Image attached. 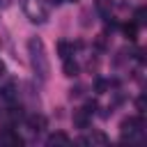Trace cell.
Wrapping results in <instances>:
<instances>
[{"label":"cell","mask_w":147,"mask_h":147,"mask_svg":"<svg viewBox=\"0 0 147 147\" xmlns=\"http://www.w3.org/2000/svg\"><path fill=\"white\" fill-rule=\"evenodd\" d=\"M28 51H30V55H32V67H34V71H37L41 78H46V76H48V60H46L41 39L32 37V39L28 41Z\"/></svg>","instance_id":"cell-1"},{"label":"cell","mask_w":147,"mask_h":147,"mask_svg":"<svg viewBox=\"0 0 147 147\" xmlns=\"http://www.w3.org/2000/svg\"><path fill=\"white\" fill-rule=\"evenodd\" d=\"M25 124H28L30 131L39 133V131L46 129V117H44V115H30V117H25Z\"/></svg>","instance_id":"cell-2"},{"label":"cell","mask_w":147,"mask_h":147,"mask_svg":"<svg viewBox=\"0 0 147 147\" xmlns=\"http://www.w3.org/2000/svg\"><path fill=\"white\" fill-rule=\"evenodd\" d=\"M62 71H64V76H69V78H76L78 71H80V67H78V62H74L71 57H67L64 64H62Z\"/></svg>","instance_id":"cell-3"},{"label":"cell","mask_w":147,"mask_h":147,"mask_svg":"<svg viewBox=\"0 0 147 147\" xmlns=\"http://www.w3.org/2000/svg\"><path fill=\"white\" fill-rule=\"evenodd\" d=\"M74 124H76L78 129H87V126H90V115H87L83 108L76 110V113H74Z\"/></svg>","instance_id":"cell-4"},{"label":"cell","mask_w":147,"mask_h":147,"mask_svg":"<svg viewBox=\"0 0 147 147\" xmlns=\"http://www.w3.org/2000/svg\"><path fill=\"white\" fill-rule=\"evenodd\" d=\"M48 145H69V136L57 131V133H51L48 136Z\"/></svg>","instance_id":"cell-5"},{"label":"cell","mask_w":147,"mask_h":147,"mask_svg":"<svg viewBox=\"0 0 147 147\" xmlns=\"http://www.w3.org/2000/svg\"><path fill=\"white\" fill-rule=\"evenodd\" d=\"M57 53L62 55V60H67V57H71V55H74V44H67V41H60V44H57Z\"/></svg>","instance_id":"cell-6"},{"label":"cell","mask_w":147,"mask_h":147,"mask_svg":"<svg viewBox=\"0 0 147 147\" xmlns=\"http://www.w3.org/2000/svg\"><path fill=\"white\" fill-rule=\"evenodd\" d=\"M94 7L106 16V14L110 11V7H113V0H94Z\"/></svg>","instance_id":"cell-7"},{"label":"cell","mask_w":147,"mask_h":147,"mask_svg":"<svg viewBox=\"0 0 147 147\" xmlns=\"http://www.w3.org/2000/svg\"><path fill=\"white\" fill-rule=\"evenodd\" d=\"M122 30H124V34H126L129 39H136V34H138V25H136V23H124Z\"/></svg>","instance_id":"cell-8"},{"label":"cell","mask_w":147,"mask_h":147,"mask_svg":"<svg viewBox=\"0 0 147 147\" xmlns=\"http://www.w3.org/2000/svg\"><path fill=\"white\" fill-rule=\"evenodd\" d=\"M96 108H99V103H96L94 99H90V101H85V108H83V110H85L87 115H94V113H96Z\"/></svg>","instance_id":"cell-9"},{"label":"cell","mask_w":147,"mask_h":147,"mask_svg":"<svg viewBox=\"0 0 147 147\" xmlns=\"http://www.w3.org/2000/svg\"><path fill=\"white\" fill-rule=\"evenodd\" d=\"M145 16H147V11H145V7H138V11H136V25H142V23L147 21Z\"/></svg>","instance_id":"cell-10"},{"label":"cell","mask_w":147,"mask_h":147,"mask_svg":"<svg viewBox=\"0 0 147 147\" xmlns=\"http://www.w3.org/2000/svg\"><path fill=\"white\" fill-rule=\"evenodd\" d=\"M108 87H110V83H108V80H103V78H99V80L94 83V90H96V92H101V94H103Z\"/></svg>","instance_id":"cell-11"},{"label":"cell","mask_w":147,"mask_h":147,"mask_svg":"<svg viewBox=\"0 0 147 147\" xmlns=\"http://www.w3.org/2000/svg\"><path fill=\"white\" fill-rule=\"evenodd\" d=\"M9 115H11V119H23V117H25V115H23V108H21V106H14Z\"/></svg>","instance_id":"cell-12"},{"label":"cell","mask_w":147,"mask_h":147,"mask_svg":"<svg viewBox=\"0 0 147 147\" xmlns=\"http://www.w3.org/2000/svg\"><path fill=\"white\" fill-rule=\"evenodd\" d=\"M92 140H94V142H99V145H106V142H108V136H106V133H101V131H96V133L92 136Z\"/></svg>","instance_id":"cell-13"},{"label":"cell","mask_w":147,"mask_h":147,"mask_svg":"<svg viewBox=\"0 0 147 147\" xmlns=\"http://www.w3.org/2000/svg\"><path fill=\"white\" fill-rule=\"evenodd\" d=\"M136 106H138V110L142 113V110H145V96H138V101H136Z\"/></svg>","instance_id":"cell-14"},{"label":"cell","mask_w":147,"mask_h":147,"mask_svg":"<svg viewBox=\"0 0 147 147\" xmlns=\"http://www.w3.org/2000/svg\"><path fill=\"white\" fill-rule=\"evenodd\" d=\"M80 94H83V87H80V85H78L76 90H71V96H80Z\"/></svg>","instance_id":"cell-15"},{"label":"cell","mask_w":147,"mask_h":147,"mask_svg":"<svg viewBox=\"0 0 147 147\" xmlns=\"http://www.w3.org/2000/svg\"><path fill=\"white\" fill-rule=\"evenodd\" d=\"M53 2H55V5H60V2H64V0H53Z\"/></svg>","instance_id":"cell-16"},{"label":"cell","mask_w":147,"mask_h":147,"mask_svg":"<svg viewBox=\"0 0 147 147\" xmlns=\"http://www.w3.org/2000/svg\"><path fill=\"white\" fill-rule=\"evenodd\" d=\"M69 2H76V0H69Z\"/></svg>","instance_id":"cell-17"}]
</instances>
